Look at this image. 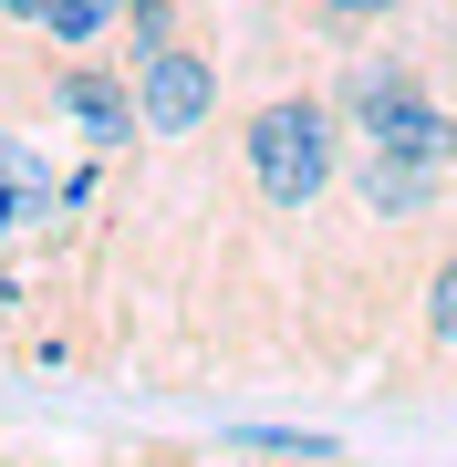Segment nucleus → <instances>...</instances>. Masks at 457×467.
Segmentation results:
<instances>
[{
    "instance_id": "obj_1",
    "label": "nucleus",
    "mask_w": 457,
    "mask_h": 467,
    "mask_svg": "<svg viewBox=\"0 0 457 467\" xmlns=\"http://www.w3.org/2000/svg\"><path fill=\"white\" fill-rule=\"evenodd\" d=\"M343 167H354V135H343L322 73H271V84L229 115V177H239V198L260 218L312 229V218L343 198Z\"/></svg>"
},
{
    "instance_id": "obj_2",
    "label": "nucleus",
    "mask_w": 457,
    "mask_h": 467,
    "mask_svg": "<svg viewBox=\"0 0 457 467\" xmlns=\"http://www.w3.org/2000/svg\"><path fill=\"white\" fill-rule=\"evenodd\" d=\"M125 73H136L146 146H198V135L229 115V52H219V32H187V42L146 52V63H125Z\"/></svg>"
},
{
    "instance_id": "obj_3",
    "label": "nucleus",
    "mask_w": 457,
    "mask_h": 467,
    "mask_svg": "<svg viewBox=\"0 0 457 467\" xmlns=\"http://www.w3.org/2000/svg\"><path fill=\"white\" fill-rule=\"evenodd\" d=\"M437 384H457V229L426 250L416 291H406V353L385 364V384H374V395L406 405V395H437Z\"/></svg>"
},
{
    "instance_id": "obj_4",
    "label": "nucleus",
    "mask_w": 457,
    "mask_h": 467,
    "mask_svg": "<svg viewBox=\"0 0 457 467\" xmlns=\"http://www.w3.org/2000/svg\"><path fill=\"white\" fill-rule=\"evenodd\" d=\"M406 11H416V0H302L312 42H333V52H354V42H385V32H406Z\"/></svg>"
},
{
    "instance_id": "obj_5",
    "label": "nucleus",
    "mask_w": 457,
    "mask_h": 467,
    "mask_svg": "<svg viewBox=\"0 0 457 467\" xmlns=\"http://www.w3.org/2000/svg\"><path fill=\"white\" fill-rule=\"evenodd\" d=\"M115 32H125V0H42V21H32L42 52H94Z\"/></svg>"
},
{
    "instance_id": "obj_6",
    "label": "nucleus",
    "mask_w": 457,
    "mask_h": 467,
    "mask_svg": "<svg viewBox=\"0 0 457 467\" xmlns=\"http://www.w3.org/2000/svg\"><path fill=\"white\" fill-rule=\"evenodd\" d=\"M187 32H208V0H125V63H146V52H167Z\"/></svg>"
},
{
    "instance_id": "obj_7",
    "label": "nucleus",
    "mask_w": 457,
    "mask_h": 467,
    "mask_svg": "<svg viewBox=\"0 0 457 467\" xmlns=\"http://www.w3.org/2000/svg\"><path fill=\"white\" fill-rule=\"evenodd\" d=\"M229 447H250V457H302V467H343V436H322V426H229Z\"/></svg>"
},
{
    "instance_id": "obj_8",
    "label": "nucleus",
    "mask_w": 457,
    "mask_h": 467,
    "mask_svg": "<svg viewBox=\"0 0 457 467\" xmlns=\"http://www.w3.org/2000/svg\"><path fill=\"white\" fill-rule=\"evenodd\" d=\"M104 467H187L177 447H136V457H104Z\"/></svg>"
},
{
    "instance_id": "obj_9",
    "label": "nucleus",
    "mask_w": 457,
    "mask_h": 467,
    "mask_svg": "<svg viewBox=\"0 0 457 467\" xmlns=\"http://www.w3.org/2000/svg\"><path fill=\"white\" fill-rule=\"evenodd\" d=\"M0 21H11V32H32V21H42V0H0Z\"/></svg>"
},
{
    "instance_id": "obj_10",
    "label": "nucleus",
    "mask_w": 457,
    "mask_h": 467,
    "mask_svg": "<svg viewBox=\"0 0 457 467\" xmlns=\"http://www.w3.org/2000/svg\"><path fill=\"white\" fill-rule=\"evenodd\" d=\"M0 63H11V21H0Z\"/></svg>"
}]
</instances>
